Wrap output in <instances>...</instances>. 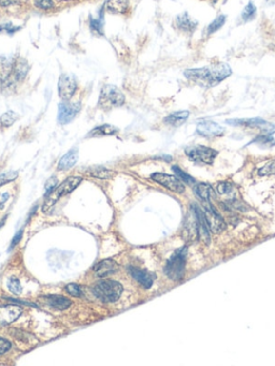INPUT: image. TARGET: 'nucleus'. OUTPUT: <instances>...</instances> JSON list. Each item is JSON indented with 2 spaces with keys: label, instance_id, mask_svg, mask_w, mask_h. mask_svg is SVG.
Masks as SVG:
<instances>
[{
  "label": "nucleus",
  "instance_id": "1",
  "mask_svg": "<svg viewBox=\"0 0 275 366\" xmlns=\"http://www.w3.org/2000/svg\"><path fill=\"white\" fill-rule=\"evenodd\" d=\"M232 70L228 63L219 62L216 65L202 67L198 69H188L184 72V76L189 81L197 83L203 87H213L229 77Z\"/></svg>",
  "mask_w": 275,
  "mask_h": 366
},
{
  "label": "nucleus",
  "instance_id": "2",
  "mask_svg": "<svg viewBox=\"0 0 275 366\" xmlns=\"http://www.w3.org/2000/svg\"><path fill=\"white\" fill-rule=\"evenodd\" d=\"M93 292L102 302L113 303L120 298L121 293H123V286L115 280L104 279L94 286Z\"/></svg>",
  "mask_w": 275,
  "mask_h": 366
},
{
  "label": "nucleus",
  "instance_id": "3",
  "mask_svg": "<svg viewBox=\"0 0 275 366\" xmlns=\"http://www.w3.org/2000/svg\"><path fill=\"white\" fill-rule=\"evenodd\" d=\"M187 248H179L174 252L167 261L165 267V274L172 280H181L184 277L186 269Z\"/></svg>",
  "mask_w": 275,
  "mask_h": 366
},
{
  "label": "nucleus",
  "instance_id": "4",
  "mask_svg": "<svg viewBox=\"0 0 275 366\" xmlns=\"http://www.w3.org/2000/svg\"><path fill=\"white\" fill-rule=\"evenodd\" d=\"M82 182V177L80 176H71L67 178L65 182H62L59 186L56 187L51 193L45 195V202L43 204V212L49 213L50 210L55 205V203L59 200L62 195L72 193L79 185Z\"/></svg>",
  "mask_w": 275,
  "mask_h": 366
},
{
  "label": "nucleus",
  "instance_id": "5",
  "mask_svg": "<svg viewBox=\"0 0 275 366\" xmlns=\"http://www.w3.org/2000/svg\"><path fill=\"white\" fill-rule=\"evenodd\" d=\"M185 154L189 160L199 164H213L218 152L204 145L189 146L185 150Z\"/></svg>",
  "mask_w": 275,
  "mask_h": 366
},
{
  "label": "nucleus",
  "instance_id": "6",
  "mask_svg": "<svg viewBox=\"0 0 275 366\" xmlns=\"http://www.w3.org/2000/svg\"><path fill=\"white\" fill-rule=\"evenodd\" d=\"M98 103L102 109L120 107L125 103V96L116 86L105 85L101 89Z\"/></svg>",
  "mask_w": 275,
  "mask_h": 366
},
{
  "label": "nucleus",
  "instance_id": "7",
  "mask_svg": "<svg viewBox=\"0 0 275 366\" xmlns=\"http://www.w3.org/2000/svg\"><path fill=\"white\" fill-rule=\"evenodd\" d=\"M226 124L235 127H248V128H257L263 135H272L275 132V125L270 124L261 118H242V119H228Z\"/></svg>",
  "mask_w": 275,
  "mask_h": 366
},
{
  "label": "nucleus",
  "instance_id": "8",
  "mask_svg": "<svg viewBox=\"0 0 275 366\" xmlns=\"http://www.w3.org/2000/svg\"><path fill=\"white\" fill-rule=\"evenodd\" d=\"M152 179L155 180L161 186L176 193H183L185 192V185L178 177L174 175H169L166 173H154L152 174Z\"/></svg>",
  "mask_w": 275,
  "mask_h": 366
},
{
  "label": "nucleus",
  "instance_id": "9",
  "mask_svg": "<svg viewBox=\"0 0 275 366\" xmlns=\"http://www.w3.org/2000/svg\"><path fill=\"white\" fill-rule=\"evenodd\" d=\"M204 205V215L206 221H208L209 228L215 233H220L226 229V222L221 215H219L213 208L211 202H205Z\"/></svg>",
  "mask_w": 275,
  "mask_h": 366
},
{
  "label": "nucleus",
  "instance_id": "10",
  "mask_svg": "<svg viewBox=\"0 0 275 366\" xmlns=\"http://www.w3.org/2000/svg\"><path fill=\"white\" fill-rule=\"evenodd\" d=\"M77 89V82L72 74H62L58 82V93L62 100L68 101L72 98Z\"/></svg>",
  "mask_w": 275,
  "mask_h": 366
},
{
  "label": "nucleus",
  "instance_id": "11",
  "mask_svg": "<svg viewBox=\"0 0 275 366\" xmlns=\"http://www.w3.org/2000/svg\"><path fill=\"white\" fill-rule=\"evenodd\" d=\"M82 109V105L80 102L77 103H69L68 101L61 102L58 108V121L61 125L69 124L73 118L76 117L77 114L80 112Z\"/></svg>",
  "mask_w": 275,
  "mask_h": 366
},
{
  "label": "nucleus",
  "instance_id": "12",
  "mask_svg": "<svg viewBox=\"0 0 275 366\" xmlns=\"http://www.w3.org/2000/svg\"><path fill=\"white\" fill-rule=\"evenodd\" d=\"M23 308L19 305L9 304L0 306V326L11 325L18 318L22 315Z\"/></svg>",
  "mask_w": 275,
  "mask_h": 366
},
{
  "label": "nucleus",
  "instance_id": "13",
  "mask_svg": "<svg viewBox=\"0 0 275 366\" xmlns=\"http://www.w3.org/2000/svg\"><path fill=\"white\" fill-rule=\"evenodd\" d=\"M197 132L205 137L220 136L225 134V129L214 121H202L197 127Z\"/></svg>",
  "mask_w": 275,
  "mask_h": 366
},
{
  "label": "nucleus",
  "instance_id": "14",
  "mask_svg": "<svg viewBox=\"0 0 275 366\" xmlns=\"http://www.w3.org/2000/svg\"><path fill=\"white\" fill-rule=\"evenodd\" d=\"M118 269V264L112 259L102 260L94 267V273L98 277H105L108 275L115 273Z\"/></svg>",
  "mask_w": 275,
  "mask_h": 366
},
{
  "label": "nucleus",
  "instance_id": "15",
  "mask_svg": "<svg viewBox=\"0 0 275 366\" xmlns=\"http://www.w3.org/2000/svg\"><path fill=\"white\" fill-rule=\"evenodd\" d=\"M129 273L131 275L132 278H135L138 283H139L141 286H143L144 288L149 289L153 286V283H154V276H152L151 274L143 270H139L137 268L131 267L129 268Z\"/></svg>",
  "mask_w": 275,
  "mask_h": 366
},
{
  "label": "nucleus",
  "instance_id": "16",
  "mask_svg": "<svg viewBox=\"0 0 275 366\" xmlns=\"http://www.w3.org/2000/svg\"><path fill=\"white\" fill-rule=\"evenodd\" d=\"M14 62L9 57H0V81L4 85L12 84L11 74Z\"/></svg>",
  "mask_w": 275,
  "mask_h": 366
},
{
  "label": "nucleus",
  "instance_id": "17",
  "mask_svg": "<svg viewBox=\"0 0 275 366\" xmlns=\"http://www.w3.org/2000/svg\"><path fill=\"white\" fill-rule=\"evenodd\" d=\"M195 194L202 201V203L211 202V199L215 197V192L213 187L208 183H199L196 184L194 187Z\"/></svg>",
  "mask_w": 275,
  "mask_h": 366
},
{
  "label": "nucleus",
  "instance_id": "18",
  "mask_svg": "<svg viewBox=\"0 0 275 366\" xmlns=\"http://www.w3.org/2000/svg\"><path fill=\"white\" fill-rule=\"evenodd\" d=\"M28 70H29V66L27 61L20 57L18 58L13 65L11 82L13 83V81H22V79H24V77H26V74H27Z\"/></svg>",
  "mask_w": 275,
  "mask_h": 366
},
{
  "label": "nucleus",
  "instance_id": "19",
  "mask_svg": "<svg viewBox=\"0 0 275 366\" xmlns=\"http://www.w3.org/2000/svg\"><path fill=\"white\" fill-rule=\"evenodd\" d=\"M46 304L57 310H65L71 305V301L61 295H47L44 296Z\"/></svg>",
  "mask_w": 275,
  "mask_h": 366
},
{
  "label": "nucleus",
  "instance_id": "20",
  "mask_svg": "<svg viewBox=\"0 0 275 366\" xmlns=\"http://www.w3.org/2000/svg\"><path fill=\"white\" fill-rule=\"evenodd\" d=\"M78 158V150L77 148H72V150L69 151L65 156H62V158L59 160V163H58V170H59V171H65V170L71 169L77 163Z\"/></svg>",
  "mask_w": 275,
  "mask_h": 366
},
{
  "label": "nucleus",
  "instance_id": "21",
  "mask_svg": "<svg viewBox=\"0 0 275 366\" xmlns=\"http://www.w3.org/2000/svg\"><path fill=\"white\" fill-rule=\"evenodd\" d=\"M177 26L185 33H193L198 26V22L190 19L189 15L185 12L177 18Z\"/></svg>",
  "mask_w": 275,
  "mask_h": 366
},
{
  "label": "nucleus",
  "instance_id": "22",
  "mask_svg": "<svg viewBox=\"0 0 275 366\" xmlns=\"http://www.w3.org/2000/svg\"><path fill=\"white\" fill-rule=\"evenodd\" d=\"M189 117V112L188 111H178V112H174L170 115H168L167 117L163 119L165 124L170 125L173 127H178L183 125L185 121L187 120Z\"/></svg>",
  "mask_w": 275,
  "mask_h": 366
},
{
  "label": "nucleus",
  "instance_id": "23",
  "mask_svg": "<svg viewBox=\"0 0 275 366\" xmlns=\"http://www.w3.org/2000/svg\"><path fill=\"white\" fill-rule=\"evenodd\" d=\"M118 129L112 125H102L100 127L95 128L89 135L91 136H102V135H115Z\"/></svg>",
  "mask_w": 275,
  "mask_h": 366
},
{
  "label": "nucleus",
  "instance_id": "24",
  "mask_svg": "<svg viewBox=\"0 0 275 366\" xmlns=\"http://www.w3.org/2000/svg\"><path fill=\"white\" fill-rule=\"evenodd\" d=\"M257 14V8L255 4H254L252 1L247 3V6L243 10V12L241 14V19L243 22H250V20H253L256 18Z\"/></svg>",
  "mask_w": 275,
  "mask_h": 366
},
{
  "label": "nucleus",
  "instance_id": "25",
  "mask_svg": "<svg viewBox=\"0 0 275 366\" xmlns=\"http://www.w3.org/2000/svg\"><path fill=\"white\" fill-rule=\"evenodd\" d=\"M88 173H89V175H92V176L96 177V178H100V179L110 178L111 175H112V172H111L110 170L105 169L103 167H93V168L89 169Z\"/></svg>",
  "mask_w": 275,
  "mask_h": 366
},
{
  "label": "nucleus",
  "instance_id": "26",
  "mask_svg": "<svg viewBox=\"0 0 275 366\" xmlns=\"http://www.w3.org/2000/svg\"><path fill=\"white\" fill-rule=\"evenodd\" d=\"M225 23H226V15H223V14L218 15V17L208 26V28H206V33H208V35H212L216 33V31L223 27Z\"/></svg>",
  "mask_w": 275,
  "mask_h": 366
},
{
  "label": "nucleus",
  "instance_id": "27",
  "mask_svg": "<svg viewBox=\"0 0 275 366\" xmlns=\"http://www.w3.org/2000/svg\"><path fill=\"white\" fill-rule=\"evenodd\" d=\"M172 170H173V172L177 174V176L179 179H181L183 183H186V184H189V185H194L196 183V180H195L194 177L190 176V175L187 174L186 172H184L183 170L181 168H178L177 166H173Z\"/></svg>",
  "mask_w": 275,
  "mask_h": 366
},
{
  "label": "nucleus",
  "instance_id": "28",
  "mask_svg": "<svg viewBox=\"0 0 275 366\" xmlns=\"http://www.w3.org/2000/svg\"><path fill=\"white\" fill-rule=\"evenodd\" d=\"M253 143H257L258 145L263 147H272L275 145V140L270 135H261L257 136Z\"/></svg>",
  "mask_w": 275,
  "mask_h": 366
},
{
  "label": "nucleus",
  "instance_id": "29",
  "mask_svg": "<svg viewBox=\"0 0 275 366\" xmlns=\"http://www.w3.org/2000/svg\"><path fill=\"white\" fill-rule=\"evenodd\" d=\"M8 288L10 290V292L15 294V295H20L22 293V285H20V282L17 277H11L8 280Z\"/></svg>",
  "mask_w": 275,
  "mask_h": 366
},
{
  "label": "nucleus",
  "instance_id": "30",
  "mask_svg": "<svg viewBox=\"0 0 275 366\" xmlns=\"http://www.w3.org/2000/svg\"><path fill=\"white\" fill-rule=\"evenodd\" d=\"M18 119H19V115L17 113H14V112H7V113H4L1 116V118H0V121H1L2 126L10 127V126H12Z\"/></svg>",
  "mask_w": 275,
  "mask_h": 366
},
{
  "label": "nucleus",
  "instance_id": "31",
  "mask_svg": "<svg viewBox=\"0 0 275 366\" xmlns=\"http://www.w3.org/2000/svg\"><path fill=\"white\" fill-rule=\"evenodd\" d=\"M258 174L261 175H273L275 174V160L268 161L264 166H262L258 170Z\"/></svg>",
  "mask_w": 275,
  "mask_h": 366
},
{
  "label": "nucleus",
  "instance_id": "32",
  "mask_svg": "<svg viewBox=\"0 0 275 366\" xmlns=\"http://www.w3.org/2000/svg\"><path fill=\"white\" fill-rule=\"evenodd\" d=\"M66 291L68 294L75 296V298H80V296H82V289L78 284H68L66 286Z\"/></svg>",
  "mask_w": 275,
  "mask_h": 366
},
{
  "label": "nucleus",
  "instance_id": "33",
  "mask_svg": "<svg viewBox=\"0 0 275 366\" xmlns=\"http://www.w3.org/2000/svg\"><path fill=\"white\" fill-rule=\"evenodd\" d=\"M216 190L219 194H229L234 192V185L229 182H220L216 187Z\"/></svg>",
  "mask_w": 275,
  "mask_h": 366
},
{
  "label": "nucleus",
  "instance_id": "34",
  "mask_svg": "<svg viewBox=\"0 0 275 366\" xmlns=\"http://www.w3.org/2000/svg\"><path fill=\"white\" fill-rule=\"evenodd\" d=\"M17 177H18V172H13V171H10L8 173L0 175V186L12 182V180H14Z\"/></svg>",
  "mask_w": 275,
  "mask_h": 366
},
{
  "label": "nucleus",
  "instance_id": "35",
  "mask_svg": "<svg viewBox=\"0 0 275 366\" xmlns=\"http://www.w3.org/2000/svg\"><path fill=\"white\" fill-rule=\"evenodd\" d=\"M56 186H57V178L51 177L49 180H47L45 185V195L51 193L53 190L56 188Z\"/></svg>",
  "mask_w": 275,
  "mask_h": 366
},
{
  "label": "nucleus",
  "instance_id": "36",
  "mask_svg": "<svg viewBox=\"0 0 275 366\" xmlns=\"http://www.w3.org/2000/svg\"><path fill=\"white\" fill-rule=\"evenodd\" d=\"M11 343H10L9 341H7L6 338H2L0 337V354H3L8 352L10 349H11Z\"/></svg>",
  "mask_w": 275,
  "mask_h": 366
},
{
  "label": "nucleus",
  "instance_id": "37",
  "mask_svg": "<svg viewBox=\"0 0 275 366\" xmlns=\"http://www.w3.org/2000/svg\"><path fill=\"white\" fill-rule=\"evenodd\" d=\"M36 6L40 8V9H43V10H49L51 8H53V1L52 0H37L36 1Z\"/></svg>",
  "mask_w": 275,
  "mask_h": 366
},
{
  "label": "nucleus",
  "instance_id": "38",
  "mask_svg": "<svg viewBox=\"0 0 275 366\" xmlns=\"http://www.w3.org/2000/svg\"><path fill=\"white\" fill-rule=\"evenodd\" d=\"M91 28L94 31H97V33H102V22L101 19H91Z\"/></svg>",
  "mask_w": 275,
  "mask_h": 366
},
{
  "label": "nucleus",
  "instance_id": "39",
  "mask_svg": "<svg viewBox=\"0 0 275 366\" xmlns=\"http://www.w3.org/2000/svg\"><path fill=\"white\" fill-rule=\"evenodd\" d=\"M23 232L24 230H20L17 234L14 235V237L12 238V242H11V245H10V249H12L13 247H15L18 245V244L20 243V241H22V237H23Z\"/></svg>",
  "mask_w": 275,
  "mask_h": 366
},
{
  "label": "nucleus",
  "instance_id": "40",
  "mask_svg": "<svg viewBox=\"0 0 275 366\" xmlns=\"http://www.w3.org/2000/svg\"><path fill=\"white\" fill-rule=\"evenodd\" d=\"M0 3H1L2 6H9V4L12 3V0H0Z\"/></svg>",
  "mask_w": 275,
  "mask_h": 366
},
{
  "label": "nucleus",
  "instance_id": "41",
  "mask_svg": "<svg viewBox=\"0 0 275 366\" xmlns=\"http://www.w3.org/2000/svg\"><path fill=\"white\" fill-rule=\"evenodd\" d=\"M268 1H269V2H272V3H274V2H275V0H268Z\"/></svg>",
  "mask_w": 275,
  "mask_h": 366
}]
</instances>
